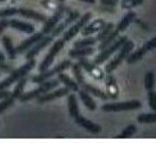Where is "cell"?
<instances>
[{
	"instance_id": "11",
	"label": "cell",
	"mask_w": 156,
	"mask_h": 143,
	"mask_svg": "<svg viewBox=\"0 0 156 143\" xmlns=\"http://www.w3.org/2000/svg\"><path fill=\"white\" fill-rule=\"evenodd\" d=\"M45 36V34L43 32H37V33H32L31 36H29L28 39H24L23 42H21L17 46L16 50L18 54H23L25 52H27L34 45H36L37 42H40L43 37Z\"/></svg>"
},
{
	"instance_id": "35",
	"label": "cell",
	"mask_w": 156,
	"mask_h": 143,
	"mask_svg": "<svg viewBox=\"0 0 156 143\" xmlns=\"http://www.w3.org/2000/svg\"><path fill=\"white\" fill-rule=\"evenodd\" d=\"M144 1L145 0H122L121 6L123 9H131L133 7L143 4Z\"/></svg>"
},
{
	"instance_id": "32",
	"label": "cell",
	"mask_w": 156,
	"mask_h": 143,
	"mask_svg": "<svg viewBox=\"0 0 156 143\" xmlns=\"http://www.w3.org/2000/svg\"><path fill=\"white\" fill-rule=\"evenodd\" d=\"M137 131V128L135 124H129L127 125L126 128H125L124 130H123V132L121 133L120 135H118V138H120V139H125V138H131L133 135L136 133Z\"/></svg>"
},
{
	"instance_id": "39",
	"label": "cell",
	"mask_w": 156,
	"mask_h": 143,
	"mask_svg": "<svg viewBox=\"0 0 156 143\" xmlns=\"http://www.w3.org/2000/svg\"><path fill=\"white\" fill-rule=\"evenodd\" d=\"M80 18V14L78 11H73V12H69V15H68L67 19L65 20V24L67 25V26H69L70 24L73 23L74 21H76Z\"/></svg>"
},
{
	"instance_id": "38",
	"label": "cell",
	"mask_w": 156,
	"mask_h": 143,
	"mask_svg": "<svg viewBox=\"0 0 156 143\" xmlns=\"http://www.w3.org/2000/svg\"><path fill=\"white\" fill-rule=\"evenodd\" d=\"M148 105L152 111L156 112V91L153 89L148 91Z\"/></svg>"
},
{
	"instance_id": "7",
	"label": "cell",
	"mask_w": 156,
	"mask_h": 143,
	"mask_svg": "<svg viewBox=\"0 0 156 143\" xmlns=\"http://www.w3.org/2000/svg\"><path fill=\"white\" fill-rule=\"evenodd\" d=\"M65 42L64 39H57V41H55L53 43V45H52V47L50 48L49 52L47 53L46 56L44 57V59H43V61L40 63L39 66V71L40 72H44L46 71V70H48L50 66H51L52 63H53L55 57L58 55V53L60 51H62V49L65 47Z\"/></svg>"
},
{
	"instance_id": "19",
	"label": "cell",
	"mask_w": 156,
	"mask_h": 143,
	"mask_svg": "<svg viewBox=\"0 0 156 143\" xmlns=\"http://www.w3.org/2000/svg\"><path fill=\"white\" fill-rule=\"evenodd\" d=\"M79 86H81V88L84 90V91H87V94H92V95H95V97H100V99L102 100H107L108 99V95L106 92H104L103 90L97 88L96 86H94V85H90V83H87V82H83V83H81L79 85Z\"/></svg>"
},
{
	"instance_id": "37",
	"label": "cell",
	"mask_w": 156,
	"mask_h": 143,
	"mask_svg": "<svg viewBox=\"0 0 156 143\" xmlns=\"http://www.w3.org/2000/svg\"><path fill=\"white\" fill-rule=\"evenodd\" d=\"M18 15V9L16 7H9V9H0V19H4L7 17H12Z\"/></svg>"
},
{
	"instance_id": "34",
	"label": "cell",
	"mask_w": 156,
	"mask_h": 143,
	"mask_svg": "<svg viewBox=\"0 0 156 143\" xmlns=\"http://www.w3.org/2000/svg\"><path fill=\"white\" fill-rule=\"evenodd\" d=\"M145 88L149 91L152 90L155 86V75L153 72H147L145 75Z\"/></svg>"
},
{
	"instance_id": "27",
	"label": "cell",
	"mask_w": 156,
	"mask_h": 143,
	"mask_svg": "<svg viewBox=\"0 0 156 143\" xmlns=\"http://www.w3.org/2000/svg\"><path fill=\"white\" fill-rule=\"evenodd\" d=\"M26 83H27V76L22 78L21 80H19V81L17 82V85H16V87H15L14 91L11 94V95L15 100H18L22 97V94H24V88H25Z\"/></svg>"
},
{
	"instance_id": "20",
	"label": "cell",
	"mask_w": 156,
	"mask_h": 143,
	"mask_svg": "<svg viewBox=\"0 0 156 143\" xmlns=\"http://www.w3.org/2000/svg\"><path fill=\"white\" fill-rule=\"evenodd\" d=\"M57 77H58L57 78L58 81L64 84L70 91H78L79 90V84L75 80H73L72 78H70L68 75L64 74V73H59Z\"/></svg>"
},
{
	"instance_id": "23",
	"label": "cell",
	"mask_w": 156,
	"mask_h": 143,
	"mask_svg": "<svg viewBox=\"0 0 156 143\" xmlns=\"http://www.w3.org/2000/svg\"><path fill=\"white\" fill-rule=\"evenodd\" d=\"M2 41V45H3L4 49H5L6 53H7V56H9V59H15L17 57V50L15 48L14 44H12V39L9 37V36H3L1 39Z\"/></svg>"
},
{
	"instance_id": "16",
	"label": "cell",
	"mask_w": 156,
	"mask_h": 143,
	"mask_svg": "<svg viewBox=\"0 0 156 143\" xmlns=\"http://www.w3.org/2000/svg\"><path fill=\"white\" fill-rule=\"evenodd\" d=\"M18 15L26 19H32L37 22H43V23H45L47 21V19H48V17L46 15L41 14V12L36 11H32V9H24V7L18 9Z\"/></svg>"
},
{
	"instance_id": "6",
	"label": "cell",
	"mask_w": 156,
	"mask_h": 143,
	"mask_svg": "<svg viewBox=\"0 0 156 143\" xmlns=\"http://www.w3.org/2000/svg\"><path fill=\"white\" fill-rule=\"evenodd\" d=\"M142 107V103L138 100H132L128 102H120V103H109L104 104L101 107L102 111L104 112H122V111H131L136 110Z\"/></svg>"
},
{
	"instance_id": "33",
	"label": "cell",
	"mask_w": 156,
	"mask_h": 143,
	"mask_svg": "<svg viewBox=\"0 0 156 143\" xmlns=\"http://www.w3.org/2000/svg\"><path fill=\"white\" fill-rule=\"evenodd\" d=\"M72 72H73V75H74V77H75V81H76L79 85L81 83H83L84 77H83V74H82L81 66H80L78 63H74L72 66Z\"/></svg>"
},
{
	"instance_id": "8",
	"label": "cell",
	"mask_w": 156,
	"mask_h": 143,
	"mask_svg": "<svg viewBox=\"0 0 156 143\" xmlns=\"http://www.w3.org/2000/svg\"><path fill=\"white\" fill-rule=\"evenodd\" d=\"M92 17H93V14H92L90 12H85L83 16L80 17V18L77 20L76 23H75L74 25H72V26L70 27V28L68 29L66 32H65L62 39H64L65 42L71 41L73 37L76 36L78 32L81 31V29L83 28V27H84L87 23H89V21H90V19H92Z\"/></svg>"
},
{
	"instance_id": "14",
	"label": "cell",
	"mask_w": 156,
	"mask_h": 143,
	"mask_svg": "<svg viewBox=\"0 0 156 143\" xmlns=\"http://www.w3.org/2000/svg\"><path fill=\"white\" fill-rule=\"evenodd\" d=\"M74 119H75V122H76L78 125H80V127L83 128L84 130H87V132L92 133V134H94V135L100 134L101 131H102L101 127H100L99 124H95V122H93L92 120H90V119L85 118V117H83V116H81L80 114L78 115V116L75 117Z\"/></svg>"
},
{
	"instance_id": "41",
	"label": "cell",
	"mask_w": 156,
	"mask_h": 143,
	"mask_svg": "<svg viewBox=\"0 0 156 143\" xmlns=\"http://www.w3.org/2000/svg\"><path fill=\"white\" fill-rule=\"evenodd\" d=\"M143 47H144V49L147 52L152 51V50L156 49V36H154L153 39H151L150 41H148Z\"/></svg>"
},
{
	"instance_id": "45",
	"label": "cell",
	"mask_w": 156,
	"mask_h": 143,
	"mask_svg": "<svg viewBox=\"0 0 156 143\" xmlns=\"http://www.w3.org/2000/svg\"><path fill=\"white\" fill-rule=\"evenodd\" d=\"M11 94V92L9 91V90L6 89H3V90H0V100L4 99V97H6L7 95Z\"/></svg>"
},
{
	"instance_id": "4",
	"label": "cell",
	"mask_w": 156,
	"mask_h": 143,
	"mask_svg": "<svg viewBox=\"0 0 156 143\" xmlns=\"http://www.w3.org/2000/svg\"><path fill=\"white\" fill-rule=\"evenodd\" d=\"M133 48H134V43L128 39V41L119 49V53L117 54V56L112 60H110L106 64V66H105V72H106L107 74H110V73H112L115 70H117V67L127 58L128 55L131 53Z\"/></svg>"
},
{
	"instance_id": "28",
	"label": "cell",
	"mask_w": 156,
	"mask_h": 143,
	"mask_svg": "<svg viewBox=\"0 0 156 143\" xmlns=\"http://www.w3.org/2000/svg\"><path fill=\"white\" fill-rule=\"evenodd\" d=\"M119 33H120V32L118 31V30H112V31L110 32L109 34H108L107 37H105V39H103L102 42H100V45H99V47H98L99 51H102L103 49H105V48L108 47L109 45H112V43H114L115 39H118V36H119Z\"/></svg>"
},
{
	"instance_id": "30",
	"label": "cell",
	"mask_w": 156,
	"mask_h": 143,
	"mask_svg": "<svg viewBox=\"0 0 156 143\" xmlns=\"http://www.w3.org/2000/svg\"><path fill=\"white\" fill-rule=\"evenodd\" d=\"M137 122L140 124H155L156 122V112L153 113H143L137 116Z\"/></svg>"
},
{
	"instance_id": "9",
	"label": "cell",
	"mask_w": 156,
	"mask_h": 143,
	"mask_svg": "<svg viewBox=\"0 0 156 143\" xmlns=\"http://www.w3.org/2000/svg\"><path fill=\"white\" fill-rule=\"evenodd\" d=\"M66 12V7L62 4H60L57 9V11L54 12V15L52 17L47 19V21L44 23V26L42 28V32L44 34H50V32L54 29V27L59 23V21L62 19V17L65 16Z\"/></svg>"
},
{
	"instance_id": "49",
	"label": "cell",
	"mask_w": 156,
	"mask_h": 143,
	"mask_svg": "<svg viewBox=\"0 0 156 143\" xmlns=\"http://www.w3.org/2000/svg\"><path fill=\"white\" fill-rule=\"evenodd\" d=\"M4 1H6V0H0V3H1V2H4Z\"/></svg>"
},
{
	"instance_id": "26",
	"label": "cell",
	"mask_w": 156,
	"mask_h": 143,
	"mask_svg": "<svg viewBox=\"0 0 156 143\" xmlns=\"http://www.w3.org/2000/svg\"><path fill=\"white\" fill-rule=\"evenodd\" d=\"M146 53H147V51L144 49V47H140V48H138V49L135 50L134 52H131V53L128 55L127 58H126V61L129 64L135 63V62L140 61V60L144 57V55Z\"/></svg>"
},
{
	"instance_id": "22",
	"label": "cell",
	"mask_w": 156,
	"mask_h": 143,
	"mask_svg": "<svg viewBox=\"0 0 156 143\" xmlns=\"http://www.w3.org/2000/svg\"><path fill=\"white\" fill-rule=\"evenodd\" d=\"M78 94H79V97H80V100H81V102L83 103V105L90 110V111H95V110L97 109L96 102L90 97V94H87V91L81 89V90H78Z\"/></svg>"
},
{
	"instance_id": "42",
	"label": "cell",
	"mask_w": 156,
	"mask_h": 143,
	"mask_svg": "<svg viewBox=\"0 0 156 143\" xmlns=\"http://www.w3.org/2000/svg\"><path fill=\"white\" fill-rule=\"evenodd\" d=\"M14 71V67H12V66H9V64H7L5 63L4 61H1L0 60V72H2V73H11Z\"/></svg>"
},
{
	"instance_id": "48",
	"label": "cell",
	"mask_w": 156,
	"mask_h": 143,
	"mask_svg": "<svg viewBox=\"0 0 156 143\" xmlns=\"http://www.w3.org/2000/svg\"><path fill=\"white\" fill-rule=\"evenodd\" d=\"M57 1L60 2V3H64V2H65V0H57Z\"/></svg>"
},
{
	"instance_id": "50",
	"label": "cell",
	"mask_w": 156,
	"mask_h": 143,
	"mask_svg": "<svg viewBox=\"0 0 156 143\" xmlns=\"http://www.w3.org/2000/svg\"><path fill=\"white\" fill-rule=\"evenodd\" d=\"M12 1H16V0H12Z\"/></svg>"
},
{
	"instance_id": "29",
	"label": "cell",
	"mask_w": 156,
	"mask_h": 143,
	"mask_svg": "<svg viewBox=\"0 0 156 143\" xmlns=\"http://www.w3.org/2000/svg\"><path fill=\"white\" fill-rule=\"evenodd\" d=\"M96 37H84L82 39L74 43V48H87V47H93L94 45H96L97 43Z\"/></svg>"
},
{
	"instance_id": "44",
	"label": "cell",
	"mask_w": 156,
	"mask_h": 143,
	"mask_svg": "<svg viewBox=\"0 0 156 143\" xmlns=\"http://www.w3.org/2000/svg\"><path fill=\"white\" fill-rule=\"evenodd\" d=\"M118 0H100V3L105 6H115L117 5Z\"/></svg>"
},
{
	"instance_id": "3",
	"label": "cell",
	"mask_w": 156,
	"mask_h": 143,
	"mask_svg": "<svg viewBox=\"0 0 156 143\" xmlns=\"http://www.w3.org/2000/svg\"><path fill=\"white\" fill-rule=\"evenodd\" d=\"M72 66L71 61L70 60H62V62H59L58 64H56L53 69L51 70H46L44 72H41L39 75H36V76L31 77V82L36 84H40L42 82H45L47 80H50L52 77L58 75L59 73H62L64 71L69 69L70 66Z\"/></svg>"
},
{
	"instance_id": "25",
	"label": "cell",
	"mask_w": 156,
	"mask_h": 143,
	"mask_svg": "<svg viewBox=\"0 0 156 143\" xmlns=\"http://www.w3.org/2000/svg\"><path fill=\"white\" fill-rule=\"evenodd\" d=\"M135 18H136V15H135L134 12H127V14L122 18V20L120 21V23L118 24L117 29H115V30H118L119 32L125 31V29H126L127 27L129 26V25L131 24L133 21H134Z\"/></svg>"
},
{
	"instance_id": "46",
	"label": "cell",
	"mask_w": 156,
	"mask_h": 143,
	"mask_svg": "<svg viewBox=\"0 0 156 143\" xmlns=\"http://www.w3.org/2000/svg\"><path fill=\"white\" fill-rule=\"evenodd\" d=\"M79 1H83V2H85V3H90V4L96 3V0H79Z\"/></svg>"
},
{
	"instance_id": "2",
	"label": "cell",
	"mask_w": 156,
	"mask_h": 143,
	"mask_svg": "<svg viewBox=\"0 0 156 143\" xmlns=\"http://www.w3.org/2000/svg\"><path fill=\"white\" fill-rule=\"evenodd\" d=\"M59 83H60V82L58 81V79L47 80V81L40 83V85L37 87L36 89L30 90V91L26 92V94H22V97H20L19 100L22 103H25V102L31 101V100H34V99H37L40 95H42L44 94H47L48 91H51L52 89H54L55 87H57L59 85Z\"/></svg>"
},
{
	"instance_id": "40",
	"label": "cell",
	"mask_w": 156,
	"mask_h": 143,
	"mask_svg": "<svg viewBox=\"0 0 156 143\" xmlns=\"http://www.w3.org/2000/svg\"><path fill=\"white\" fill-rule=\"evenodd\" d=\"M66 27H68L66 24H65V22H62V23H60V24H57L56 26L54 27V29L52 30L51 32H50V36H58L60 33H62V31H64L65 29H66Z\"/></svg>"
},
{
	"instance_id": "5",
	"label": "cell",
	"mask_w": 156,
	"mask_h": 143,
	"mask_svg": "<svg viewBox=\"0 0 156 143\" xmlns=\"http://www.w3.org/2000/svg\"><path fill=\"white\" fill-rule=\"evenodd\" d=\"M127 41H128L127 36L118 37V39H115L112 45H109V46L106 47L105 49H103L102 51H100V53L97 55L96 58H95V60H94V63L96 64V66H100V64H102L103 62L106 61V60L109 58V57L112 56L115 52H117L118 50H119Z\"/></svg>"
},
{
	"instance_id": "13",
	"label": "cell",
	"mask_w": 156,
	"mask_h": 143,
	"mask_svg": "<svg viewBox=\"0 0 156 143\" xmlns=\"http://www.w3.org/2000/svg\"><path fill=\"white\" fill-rule=\"evenodd\" d=\"M69 94H70V90L67 87H62V88H58L54 90V91H48L47 94L40 95L37 99V101L39 104H46V103H49L56 99H59V97H65V95H68Z\"/></svg>"
},
{
	"instance_id": "36",
	"label": "cell",
	"mask_w": 156,
	"mask_h": 143,
	"mask_svg": "<svg viewBox=\"0 0 156 143\" xmlns=\"http://www.w3.org/2000/svg\"><path fill=\"white\" fill-rule=\"evenodd\" d=\"M14 103H15V99L11 94L7 95V97H4V99H2V101L0 102V114L3 113L6 109H9Z\"/></svg>"
},
{
	"instance_id": "1",
	"label": "cell",
	"mask_w": 156,
	"mask_h": 143,
	"mask_svg": "<svg viewBox=\"0 0 156 143\" xmlns=\"http://www.w3.org/2000/svg\"><path fill=\"white\" fill-rule=\"evenodd\" d=\"M36 59L32 58L27 60V62L25 64H23L22 66H20L19 69H14L9 76L4 79L3 81L0 82V90H3V89H7L9 88V86H12V84L17 83L19 80H21L22 78L26 77L28 75V73L34 70V67L36 66Z\"/></svg>"
},
{
	"instance_id": "24",
	"label": "cell",
	"mask_w": 156,
	"mask_h": 143,
	"mask_svg": "<svg viewBox=\"0 0 156 143\" xmlns=\"http://www.w3.org/2000/svg\"><path fill=\"white\" fill-rule=\"evenodd\" d=\"M106 87H107V95L110 99H117L118 97V85L115 77L108 74L106 77Z\"/></svg>"
},
{
	"instance_id": "10",
	"label": "cell",
	"mask_w": 156,
	"mask_h": 143,
	"mask_svg": "<svg viewBox=\"0 0 156 143\" xmlns=\"http://www.w3.org/2000/svg\"><path fill=\"white\" fill-rule=\"evenodd\" d=\"M51 43H53V36H44L43 39H41L40 42H37L36 45H34L28 51L26 52L25 54V58L26 60H29V59H32L37 56V55L40 54V52L42 50H44L48 45H50Z\"/></svg>"
},
{
	"instance_id": "31",
	"label": "cell",
	"mask_w": 156,
	"mask_h": 143,
	"mask_svg": "<svg viewBox=\"0 0 156 143\" xmlns=\"http://www.w3.org/2000/svg\"><path fill=\"white\" fill-rule=\"evenodd\" d=\"M114 27H115L114 23H107V24H105L104 26L102 27V29L99 31V33H98V36L96 37L97 41L98 42H102L103 39H104L105 37H107L108 34H109L110 32L112 31Z\"/></svg>"
},
{
	"instance_id": "12",
	"label": "cell",
	"mask_w": 156,
	"mask_h": 143,
	"mask_svg": "<svg viewBox=\"0 0 156 143\" xmlns=\"http://www.w3.org/2000/svg\"><path fill=\"white\" fill-rule=\"evenodd\" d=\"M78 64L81 66V69L85 70L89 74L92 76L93 78L97 80H102L104 78V74L103 72L100 71L99 69L97 67L96 64L94 62H90L89 59H87L85 57H82V58H79V61H78Z\"/></svg>"
},
{
	"instance_id": "15",
	"label": "cell",
	"mask_w": 156,
	"mask_h": 143,
	"mask_svg": "<svg viewBox=\"0 0 156 143\" xmlns=\"http://www.w3.org/2000/svg\"><path fill=\"white\" fill-rule=\"evenodd\" d=\"M9 26L15 30H19L21 32L27 34H32L34 32V26L31 23H27V22L19 21L17 19L9 20Z\"/></svg>"
},
{
	"instance_id": "18",
	"label": "cell",
	"mask_w": 156,
	"mask_h": 143,
	"mask_svg": "<svg viewBox=\"0 0 156 143\" xmlns=\"http://www.w3.org/2000/svg\"><path fill=\"white\" fill-rule=\"evenodd\" d=\"M95 52V49L93 47L87 48H73L69 51V56L73 59H79L82 57H87L89 55H92Z\"/></svg>"
},
{
	"instance_id": "47",
	"label": "cell",
	"mask_w": 156,
	"mask_h": 143,
	"mask_svg": "<svg viewBox=\"0 0 156 143\" xmlns=\"http://www.w3.org/2000/svg\"><path fill=\"white\" fill-rule=\"evenodd\" d=\"M0 60L1 61H5V56H4V54L1 51H0Z\"/></svg>"
},
{
	"instance_id": "21",
	"label": "cell",
	"mask_w": 156,
	"mask_h": 143,
	"mask_svg": "<svg viewBox=\"0 0 156 143\" xmlns=\"http://www.w3.org/2000/svg\"><path fill=\"white\" fill-rule=\"evenodd\" d=\"M68 110H69L70 116L73 118L79 115V106H78L77 97L74 94H68Z\"/></svg>"
},
{
	"instance_id": "43",
	"label": "cell",
	"mask_w": 156,
	"mask_h": 143,
	"mask_svg": "<svg viewBox=\"0 0 156 143\" xmlns=\"http://www.w3.org/2000/svg\"><path fill=\"white\" fill-rule=\"evenodd\" d=\"M9 27V20H6L5 18L0 20V36L2 34V32Z\"/></svg>"
},
{
	"instance_id": "17",
	"label": "cell",
	"mask_w": 156,
	"mask_h": 143,
	"mask_svg": "<svg viewBox=\"0 0 156 143\" xmlns=\"http://www.w3.org/2000/svg\"><path fill=\"white\" fill-rule=\"evenodd\" d=\"M106 24L103 19H97L93 21L92 23L87 24L83 28L81 29V34L83 36H89L95 32H99L102 29V27Z\"/></svg>"
}]
</instances>
